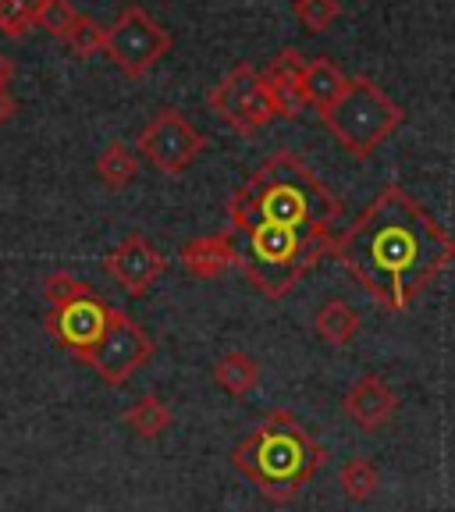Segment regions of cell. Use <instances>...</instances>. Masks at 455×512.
Segmentation results:
<instances>
[{"mask_svg": "<svg viewBox=\"0 0 455 512\" xmlns=\"http://www.w3.org/2000/svg\"><path fill=\"white\" fill-rule=\"evenodd\" d=\"M331 256L374 303L402 313L448 271L455 242L402 185H384L356 224L335 239Z\"/></svg>", "mask_w": 455, "mask_h": 512, "instance_id": "cell-1", "label": "cell"}, {"mask_svg": "<svg viewBox=\"0 0 455 512\" xmlns=\"http://www.w3.org/2000/svg\"><path fill=\"white\" fill-rule=\"evenodd\" d=\"M342 210V200L313 175L303 157L281 150L267 157L232 196L228 221L232 228L281 224V228H303V232H335Z\"/></svg>", "mask_w": 455, "mask_h": 512, "instance_id": "cell-2", "label": "cell"}, {"mask_svg": "<svg viewBox=\"0 0 455 512\" xmlns=\"http://www.w3.org/2000/svg\"><path fill=\"white\" fill-rule=\"evenodd\" d=\"M324 463L328 448L299 424L292 409H271L260 427L232 448V466L246 473L271 505L296 502Z\"/></svg>", "mask_w": 455, "mask_h": 512, "instance_id": "cell-3", "label": "cell"}, {"mask_svg": "<svg viewBox=\"0 0 455 512\" xmlns=\"http://www.w3.org/2000/svg\"><path fill=\"white\" fill-rule=\"evenodd\" d=\"M239 267L256 292L267 299H285L324 256L335 253L331 232H303L281 224H246L232 228Z\"/></svg>", "mask_w": 455, "mask_h": 512, "instance_id": "cell-4", "label": "cell"}, {"mask_svg": "<svg viewBox=\"0 0 455 512\" xmlns=\"http://www.w3.org/2000/svg\"><path fill=\"white\" fill-rule=\"evenodd\" d=\"M320 121L352 157H370L402 125V107L377 82L360 75V79H349L342 100L320 114Z\"/></svg>", "mask_w": 455, "mask_h": 512, "instance_id": "cell-5", "label": "cell"}, {"mask_svg": "<svg viewBox=\"0 0 455 512\" xmlns=\"http://www.w3.org/2000/svg\"><path fill=\"white\" fill-rule=\"evenodd\" d=\"M207 104L224 125L242 136H253L264 125H271V118H281L264 75L256 72L253 64H235L232 72L210 89Z\"/></svg>", "mask_w": 455, "mask_h": 512, "instance_id": "cell-6", "label": "cell"}, {"mask_svg": "<svg viewBox=\"0 0 455 512\" xmlns=\"http://www.w3.org/2000/svg\"><path fill=\"white\" fill-rule=\"evenodd\" d=\"M171 50V36L160 22H153L143 8H125L114 25H107L104 54L118 64L128 79H143L153 64Z\"/></svg>", "mask_w": 455, "mask_h": 512, "instance_id": "cell-7", "label": "cell"}, {"mask_svg": "<svg viewBox=\"0 0 455 512\" xmlns=\"http://www.w3.org/2000/svg\"><path fill=\"white\" fill-rule=\"evenodd\" d=\"M153 352H157V342H153V338L146 335V331L139 328L128 313L118 310L111 320V331H107L104 342L93 349V356L86 360V367L93 370L104 384L118 388V384L132 381V374L150 363Z\"/></svg>", "mask_w": 455, "mask_h": 512, "instance_id": "cell-8", "label": "cell"}, {"mask_svg": "<svg viewBox=\"0 0 455 512\" xmlns=\"http://www.w3.org/2000/svg\"><path fill=\"white\" fill-rule=\"evenodd\" d=\"M118 313V306L104 303V299L86 296V299H75V303H64V306H50V313L43 317V328L50 331L61 349H68L79 363H86L93 356V349L104 342V335L111 331V320Z\"/></svg>", "mask_w": 455, "mask_h": 512, "instance_id": "cell-9", "label": "cell"}, {"mask_svg": "<svg viewBox=\"0 0 455 512\" xmlns=\"http://www.w3.org/2000/svg\"><path fill=\"white\" fill-rule=\"evenodd\" d=\"M136 146L157 171H164V175H182L192 160L203 153L207 139H203V132H196V125H192L189 118H182L178 111H160L157 118L139 132Z\"/></svg>", "mask_w": 455, "mask_h": 512, "instance_id": "cell-10", "label": "cell"}, {"mask_svg": "<svg viewBox=\"0 0 455 512\" xmlns=\"http://www.w3.org/2000/svg\"><path fill=\"white\" fill-rule=\"evenodd\" d=\"M164 267H168V260H164L160 249L150 246V239L139 235V232L125 235V239H121L118 246L104 256V271L111 274V278L118 281L132 299H143L146 292L157 285V278L164 274Z\"/></svg>", "mask_w": 455, "mask_h": 512, "instance_id": "cell-11", "label": "cell"}, {"mask_svg": "<svg viewBox=\"0 0 455 512\" xmlns=\"http://www.w3.org/2000/svg\"><path fill=\"white\" fill-rule=\"evenodd\" d=\"M342 409L360 431L374 434L392 424V416L399 413V395H395V388L381 374H363L360 381L349 384Z\"/></svg>", "mask_w": 455, "mask_h": 512, "instance_id": "cell-12", "label": "cell"}, {"mask_svg": "<svg viewBox=\"0 0 455 512\" xmlns=\"http://www.w3.org/2000/svg\"><path fill=\"white\" fill-rule=\"evenodd\" d=\"M178 264H182L192 278H200V281L221 278L224 271L239 267V253H235L232 228H228V232L200 235V239L185 242V246L178 249Z\"/></svg>", "mask_w": 455, "mask_h": 512, "instance_id": "cell-13", "label": "cell"}, {"mask_svg": "<svg viewBox=\"0 0 455 512\" xmlns=\"http://www.w3.org/2000/svg\"><path fill=\"white\" fill-rule=\"evenodd\" d=\"M303 72H306V57L299 54V50H292V47H285L271 64H267L264 82H267V89H271L281 118H296V114L306 107V100H303Z\"/></svg>", "mask_w": 455, "mask_h": 512, "instance_id": "cell-14", "label": "cell"}, {"mask_svg": "<svg viewBox=\"0 0 455 512\" xmlns=\"http://www.w3.org/2000/svg\"><path fill=\"white\" fill-rule=\"evenodd\" d=\"M345 89H349V79H345V72L335 61H328V57H313V61H306L303 100L310 107H317L320 114L331 111V107L342 100Z\"/></svg>", "mask_w": 455, "mask_h": 512, "instance_id": "cell-15", "label": "cell"}, {"mask_svg": "<svg viewBox=\"0 0 455 512\" xmlns=\"http://www.w3.org/2000/svg\"><path fill=\"white\" fill-rule=\"evenodd\" d=\"M260 363L249 356V352L242 349H232L224 352L221 360L214 363V370H210V377H214V384L221 388V392H228L232 399H246L249 392H253L256 384H260Z\"/></svg>", "mask_w": 455, "mask_h": 512, "instance_id": "cell-16", "label": "cell"}, {"mask_svg": "<svg viewBox=\"0 0 455 512\" xmlns=\"http://www.w3.org/2000/svg\"><path fill=\"white\" fill-rule=\"evenodd\" d=\"M313 331H317L320 342L342 349V345H349L352 338L360 335V313L352 310L345 299H328L313 317Z\"/></svg>", "mask_w": 455, "mask_h": 512, "instance_id": "cell-17", "label": "cell"}, {"mask_svg": "<svg viewBox=\"0 0 455 512\" xmlns=\"http://www.w3.org/2000/svg\"><path fill=\"white\" fill-rule=\"evenodd\" d=\"M121 420H125L128 431L139 434L143 441H157L160 434H168L175 427V409L164 399H157V395H143V399H136V406L125 409Z\"/></svg>", "mask_w": 455, "mask_h": 512, "instance_id": "cell-18", "label": "cell"}, {"mask_svg": "<svg viewBox=\"0 0 455 512\" xmlns=\"http://www.w3.org/2000/svg\"><path fill=\"white\" fill-rule=\"evenodd\" d=\"M139 175V157L125 143H107V150L96 157V178L107 189H125Z\"/></svg>", "mask_w": 455, "mask_h": 512, "instance_id": "cell-19", "label": "cell"}, {"mask_svg": "<svg viewBox=\"0 0 455 512\" xmlns=\"http://www.w3.org/2000/svg\"><path fill=\"white\" fill-rule=\"evenodd\" d=\"M338 484H342V495L349 502H370L381 488V473L367 456H349L338 470Z\"/></svg>", "mask_w": 455, "mask_h": 512, "instance_id": "cell-20", "label": "cell"}, {"mask_svg": "<svg viewBox=\"0 0 455 512\" xmlns=\"http://www.w3.org/2000/svg\"><path fill=\"white\" fill-rule=\"evenodd\" d=\"M43 288V299L50 306H64V303H75V299H86L93 296V285H86L82 278H75L72 271H54L40 281Z\"/></svg>", "mask_w": 455, "mask_h": 512, "instance_id": "cell-21", "label": "cell"}, {"mask_svg": "<svg viewBox=\"0 0 455 512\" xmlns=\"http://www.w3.org/2000/svg\"><path fill=\"white\" fill-rule=\"evenodd\" d=\"M43 0H0V32L4 36H25L36 25Z\"/></svg>", "mask_w": 455, "mask_h": 512, "instance_id": "cell-22", "label": "cell"}, {"mask_svg": "<svg viewBox=\"0 0 455 512\" xmlns=\"http://www.w3.org/2000/svg\"><path fill=\"white\" fill-rule=\"evenodd\" d=\"M104 40H107L104 25L93 22V18H86V15H79V22L72 25V32H68L61 43L72 50V54L89 57V54H96V50H104Z\"/></svg>", "mask_w": 455, "mask_h": 512, "instance_id": "cell-23", "label": "cell"}, {"mask_svg": "<svg viewBox=\"0 0 455 512\" xmlns=\"http://www.w3.org/2000/svg\"><path fill=\"white\" fill-rule=\"evenodd\" d=\"M75 22H79V11L72 8V0H43L40 15H36V25L57 36V40H64Z\"/></svg>", "mask_w": 455, "mask_h": 512, "instance_id": "cell-24", "label": "cell"}, {"mask_svg": "<svg viewBox=\"0 0 455 512\" xmlns=\"http://www.w3.org/2000/svg\"><path fill=\"white\" fill-rule=\"evenodd\" d=\"M296 15L310 32H324L342 15V4L338 0H296Z\"/></svg>", "mask_w": 455, "mask_h": 512, "instance_id": "cell-25", "label": "cell"}, {"mask_svg": "<svg viewBox=\"0 0 455 512\" xmlns=\"http://www.w3.org/2000/svg\"><path fill=\"white\" fill-rule=\"evenodd\" d=\"M18 104H15V96L8 93V89H0V125H8L11 118H15Z\"/></svg>", "mask_w": 455, "mask_h": 512, "instance_id": "cell-26", "label": "cell"}, {"mask_svg": "<svg viewBox=\"0 0 455 512\" xmlns=\"http://www.w3.org/2000/svg\"><path fill=\"white\" fill-rule=\"evenodd\" d=\"M11 75H15V64H11V57L0 50V89H8Z\"/></svg>", "mask_w": 455, "mask_h": 512, "instance_id": "cell-27", "label": "cell"}]
</instances>
